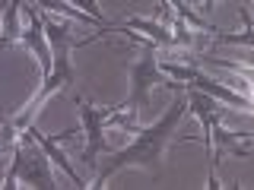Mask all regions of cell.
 <instances>
[{"instance_id": "obj_2", "label": "cell", "mask_w": 254, "mask_h": 190, "mask_svg": "<svg viewBox=\"0 0 254 190\" xmlns=\"http://www.w3.org/2000/svg\"><path fill=\"white\" fill-rule=\"evenodd\" d=\"M38 187V190H54L58 181H54V171H51V158L45 155V149L38 146L35 140L29 137V130L19 137L13 155H10V168L3 174V190H13V187Z\"/></svg>"}, {"instance_id": "obj_9", "label": "cell", "mask_w": 254, "mask_h": 190, "mask_svg": "<svg viewBox=\"0 0 254 190\" xmlns=\"http://www.w3.org/2000/svg\"><path fill=\"white\" fill-rule=\"evenodd\" d=\"M242 22H245V32H238V35H232V32H219L216 29V42L222 45H245V48H254V19L248 10H242Z\"/></svg>"}, {"instance_id": "obj_12", "label": "cell", "mask_w": 254, "mask_h": 190, "mask_svg": "<svg viewBox=\"0 0 254 190\" xmlns=\"http://www.w3.org/2000/svg\"><path fill=\"white\" fill-rule=\"evenodd\" d=\"M188 3H197V0H188Z\"/></svg>"}, {"instance_id": "obj_10", "label": "cell", "mask_w": 254, "mask_h": 190, "mask_svg": "<svg viewBox=\"0 0 254 190\" xmlns=\"http://www.w3.org/2000/svg\"><path fill=\"white\" fill-rule=\"evenodd\" d=\"M200 6H203L206 13H213V6H216V0H200Z\"/></svg>"}, {"instance_id": "obj_8", "label": "cell", "mask_w": 254, "mask_h": 190, "mask_svg": "<svg viewBox=\"0 0 254 190\" xmlns=\"http://www.w3.org/2000/svg\"><path fill=\"white\" fill-rule=\"evenodd\" d=\"M127 29H140V32H146V42H153L156 48H178V42H175V32H172V29H165L162 22H156V19L130 16V19H127Z\"/></svg>"}, {"instance_id": "obj_1", "label": "cell", "mask_w": 254, "mask_h": 190, "mask_svg": "<svg viewBox=\"0 0 254 190\" xmlns=\"http://www.w3.org/2000/svg\"><path fill=\"white\" fill-rule=\"evenodd\" d=\"M188 114V101L181 98V92L172 98V105L165 108V114L159 117L153 127H137L133 140L127 142L124 149H115L108 152V158L102 162V168L95 171L92 184L89 187H105L111 181V174H118L121 168H143V171H153L159 174L162 168V158L169 152L172 140H175V130H178V121Z\"/></svg>"}, {"instance_id": "obj_3", "label": "cell", "mask_w": 254, "mask_h": 190, "mask_svg": "<svg viewBox=\"0 0 254 190\" xmlns=\"http://www.w3.org/2000/svg\"><path fill=\"white\" fill-rule=\"evenodd\" d=\"M130 83H133L130 86V98H127L121 108L127 111V117H130L133 124H137V117L149 108L153 86H165V89H172V92H185V83H169L165 73L159 70V54H156V45L153 42H146L140 60L130 67Z\"/></svg>"}, {"instance_id": "obj_4", "label": "cell", "mask_w": 254, "mask_h": 190, "mask_svg": "<svg viewBox=\"0 0 254 190\" xmlns=\"http://www.w3.org/2000/svg\"><path fill=\"white\" fill-rule=\"evenodd\" d=\"M76 108H79V117H83V127H86V149H83V165H89V168H95V158H99V152H105V137H102V130H105L111 111H115L118 105H89V101L76 98Z\"/></svg>"}, {"instance_id": "obj_6", "label": "cell", "mask_w": 254, "mask_h": 190, "mask_svg": "<svg viewBox=\"0 0 254 190\" xmlns=\"http://www.w3.org/2000/svg\"><path fill=\"white\" fill-rule=\"evenodd\" d=\"M29 137H32V140L38 142V146L45 149V155L51 158V162L58 165V168H61L64 174H67V178L73 181L76 187H86V184H83V178H79V174H76V168H73V165H70V158L64 155V152H61V146H58V142H67V140H73V137H76L73 130H61V133H51V137H48V133H42V130H38L35 124H32V127H29Z\"/></svg>"}, {"instance_id": "obj_7", "label": "cell", "mask_w": 254, "mask_h": 190, "mask_svg": "<svg viewBox=\"0 0 254 190\" xmlns=\"http://www.w3.org/2000/svg\"><path fill=\"white\" fill-rule=\"evenodd\" d=\"M22 3L26 0H10V6L0 16V48L19 45V38H22Z\"/></svg>"}, {"instance_id": "obj_11", "label": "cell", "mask_w": 254, "mask_h": 190, "mask_svg": "<svg viewBox=\"0 0 254 190\" xmlns=\"http://www.w3.org/2000/svg\"><path fill=\"white\" fill-rule=\"evenodd\" d=\"M10 6V0H0V16H3V10Z\"/></svg>"}, {"instance_id": "obj_5", "label": "cell", "mask_w": 254, "mask_h": 190, "mask_svg": "<svg viewBox=\"0 0 254 190\" xmlns=\"http://www.w3.org/2000/svg\"><path fill=\"white\" fill-rule=\"evenodd\" d=\"M22 13L29 16V29L22 26V38L19 45L29 48L32 54H35L38 67H42V76L51 73V63H54V54H51V45H48V35H45V22H42V13L35 10V6H22Z\"/></svg>"}]
</instances>
